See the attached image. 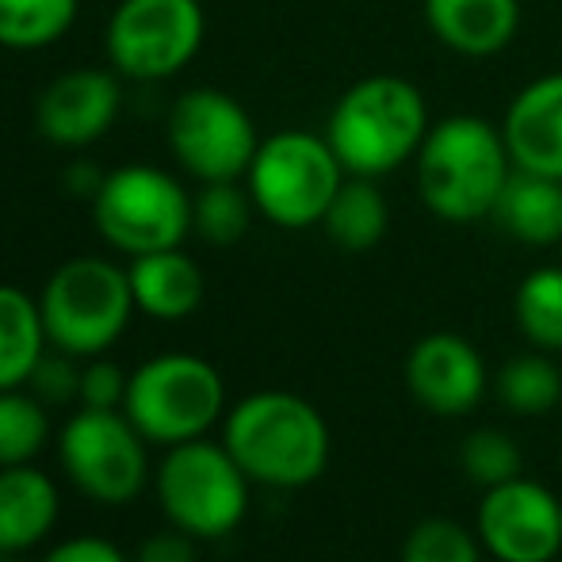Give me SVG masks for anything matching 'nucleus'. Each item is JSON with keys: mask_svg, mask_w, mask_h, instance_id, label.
<instances>
[{"mask_svg": "<svg viewBox=\"0 0 562 562\" xmlns=\"http://www.w3.org/2000/svg\"><path fill=\"white\" fill-rule=\"evenodd\" d=\"M207 15L200 0H123L108 20V61L131 81H169L200 54Z\"/></svg>", "mask_w": 562, "mask_h": 562, "instance_id": "obj_9", "label": "nucleus"}, {"mask_svg": "<svg viewBox=\"0 0 562 562\" xmlns=\"http://www.w3.org/2000/svg\"><path fill=\"white\" fill-rule=\"evenodd\" d=\"M459 467H463V474L474 486L490 490V486H502V482L520 479L525 474V456H520V445L509 432L474 429L459 445Z\"/></svg>", "mask_w": 562, "mask_h": 562, "instance_id": "obj_27", "label": "nucleus"}, {"mask_svg": "<svg viewBox=\"0 0 562 562\" xmlns=\"http://www.w3.org/2000/svg\"><path fill=\"white\" fill-rule=\"evenodd\" d=\"M46 345L50 340H46L38 299L12 283H0V391H15L27 383Z\"/></svg>", "mask_w": 562, "mask_h": 562, "instance_id": "obj_20", "label": "nucleus"}, {"mask_svg": "<svg viewBox=\"0 0 562 562\" xmlns=\"http://www.w3.org/2000/svg\"><path fill=\"white\" fill-rule=\"evenodd\" d=\"M104 177L108 172H100V169H92V165H74V169L66 172V188L74 195H97L100 192V184H104Z\"/></svg>", "mask_w": 562, "mask_h": 562, "instance_id": "obj_33", "label": "nucleus"}, {"mask_svg": "<svg viewBox=\"0 0 562 562\" xmlns=\"http://www.w3.org/2000/svg\"><path fill=\"white\" fill-rule=\"evenodd\" d=\"M391 226V207L386 195L379 192V180L368 177H345V184L337 188L334 203H329L322 229L326 237L345 252H368L386 237Z\"/></svg>", "mask_w": 562, "mask_h": 562, "instance_id": "obj_21", "label": "nucleus"}, {"mask_svg": "<svg viewBox=\"0 0 562 562\" xmlns=\"http://www.w3.org/2000/svg\"><path fill=\"white\" fill-rule=\"evenodd\" d=\"M429 126V104L414 81L375 74L340 92L326 138L348 177L383 180L414 161Z\"/></svg>", "mask_w": 562, "mask_h": 562, "instance_id": "obj_3", "label": "nucleus"}, {"mask_svg": "<svg viewBox=\"0 0 562 562\" xmlns=\"http://www.w3.org/2000/svg\"><path fill=\"white\" fill-rule=\"evenodd\" d=\"M81 0H0V46L46 50L77 20Z\"/></svg>", "mask_w": 562, "mask_h": 562, "instance_id": "obj_24", "label": "nucleus"}, {"mask_svg": "<svg viewBox=\"0 0 562 562\" xmlns=\"http://www.w3.org/2000/svg\"><path fill=\"white\" fill-rule=\"evenodd\" d=\"M157 502L172 528L192 540H223L249 509V474L226 445L184 440L172 445L157 467Z\"/></svg>", "mask_w": 562, "mask_h": 562, "instance_id": "obj_7", "label": "nucleus"}, {"mask_svg": "<svg viewBox=\"0 0 562 562\" xmlns=\"http://www.w3.org/2000/svg\"><path fill=\"white\" fill-rule=\"evenodd\" d=\"M169 149L200 184L241 180L260 149V134L229 92L188 89L169 112Z\"/></svg>", "mask_w": 562, "mask_h": 562, "instance_id": "obj_10", "label": "nucleus"}, {"mask_svg": "<svg viewBox=\"0 0 562 562\" xmlns=\"http://www.w3.org/2000/svg\"><path fill=\"white\" fill-rule=\"evenodd\" d=\"M425 23L459 58H494L517 38L520 0H425Z\"/></svg>", "mask_w": 562, "mask_h": 562, "instance_id": "obj_16", "label": "nucleus"}, {"mask_svg": "<svg viewBox=\"0 0 562 562\" xmlns=\"http://www.w3.org/2000/svg\"><path fill=\"white\" fill-rule=\"evenodd\" d=\"M92 218L112 249L146 257L157 249H177L192 234V195L172 172L154 165H123L108 172L92 195Z\"/></svg>", "mask_w": 562, "mask_h": 562, "instance_id": "obj_8", "label": "nucleus"}, {"mask_svg": "<svg viewBox=\"0 0 562 562\" xmlns=\"http://www.w3.org/2000/svg\"><path fill=\"white\" fill-rule=\"evenodd\" d=\"M513 318L520 337L540 352H562V268H532L517 283Z\"/></svg>", "mask_w": 562, "mask_h": 562, "instance_id": "obj_23", "label": "nucleus"}, {"mask_svg": "<svg viewBox=\"0 0 562 562\" xmlns=\"http://www.w3.org/2000/svg\"><path fill=\"white\" fill-rule=\"evenodd\" d=\"M0 562H20V555H8V551H0Z\"/></svg>", "mask_w": 562, "mask_h": 562, "instance_id": "obj_34", "label": "nucleus"}, {"mask_svg": "<svg viewBox=\"0 0 562 562\" xmlns=\"http://www.w3.org/2000/svg\"><path fill=\"white\" fill-rule=\"evenodd\" d=\"M252 203L249 188H241L237 180H215L203 184L192 195V229L211 245H237L252 226Z\"/></svg>", "mask_w": 562, "mask_h": 562, "instance_id": "obj_25", "label": "nucleus"}, {"mask_svg": "<svg viewBox=\"0 0 562 562\" xmlns=\"http://www.w3.org/2000/svg\"><path fill=\"white\" fill-rule=\"evenodd\" d=\"M497 398L509 414L543 417L562 402V371L551 352H520L502 363L497 371Z\"/></svg>", "mask_w": 562, "mask_h": 562, "instance_id": "obj_22", "label": "nucleus"}, {"mask_svg": "<svg viewBox=\"0 0 562 562\" xmlns=\"http://www.w3.org/2000/svg\"><path fill=\"white\" fill-rule=\"evenodd\" d=\"M402 562H482V543L471 528L448 517H429L406 536Z\"/></svg>", "mask_w": 562, "mask_h": 562, "instance_id": "obj_28", "label": "nucleus"}, {"mask_svg": "<svg viewBox=\"0 0 562 562\" xmlns=\"http://www.w3.org/2000/svg\"><path fill=\"white\" fill-rule=\"evenodd\" d=\"M223 445L249 482L272 490H303L329 467V425L306 398L260 391L226 414Z\"/></svg>", "mask_w": 562, "mask_h": 562, "instance_id": "obj_2", "label": "nucleus"}, {"mask_svg": "<svg viewBox=\"0 0 562 562\" xmlns=\"http://www.w3.org/2000/svg\"><path fill=\"white\" fill-rule=\"evenodd\" d=\"M126 383L131 375H123V368L112 360H92L81 368V409H119L126 402Z\"/></svg>", "mask_w": 562, "mask_h": 562, "instance_id": "obj_30", "label": "nucleus"}, {"mask_svg": "<svg viewBox=\"0 0 562 562\" xmlns=\"http://www.w3.org/2000/svg\"><path fill=\"white\" fill-rule=\"evenodd\" d=\"M513 169L562 180V74L536 77L502 119Z\"/></svg>", "mask_w": 562, "mask_h": 562, "instance_id": "obj_15", "label": "nucleus"}, {"mask_svg": "<svg viewBox=\"0 0 562 562\" xmlns=\"http://www.w3.org/2000/svg\"><path fill=\"white\" fill-rule=\"evenodd\" d=\"M406 386L422 409L437 417H467L490 386L482 352L459 334H429L406 356Z\"/></svg>", "mask_w": 562, "mask_h": 562, "instance_id": "obj_13", "label": "nucleus"}, {"mask_svg": "<svg viewBox=\"0 0 562 562\" xmlns=\"http://www.w3.org/2000/svg\"><path fill=\"white\" fill-rule=\"evenodd\" d=\"M50 348L100 356L123 337L134 306L131 272L104 257H74L46 280L38 295Z\"/></svg>", "mask_w": 562, "mask_h": 562, "instance_id": "obj_6", "label": "nucleus"}, {"mask_svg": "<svg viewBox=\"0 0 562 562\" xmlns=\"http://www.w3.org/2000/svg\"><path fill=\"white\" fill-rule=\"evenodd\" d=\"M226 409V383L215 363L192 352H161L126 383L123 414L154 445H184L207 437Z\"/></svg>", "mask_w": 562, "mask_h": 562, "instance_id": "obj_5", "label": "nucleus"}, {"mask_svg": "<svg viewBox=\"0 0 562 562\" xmlns=\"http://www.w3.org/2000/svg\"><path fill=\"white\" fill-rule=\"evenodd\" d=\"M50 437V417H46V402L35 394L0 391V471L4 467H23L46 448Z\"/></svg>", "mask_w": 562, "mask_h": 562, "instance_id": "obj_26", "label": "nucleus"}, {"mask_svg": "<svg viewBox=\"0 0 562 562\" xmlns=\"http://www.w3.org/2000/svg\"><path fill=\"white\" fill-rule=\"evenodd\" d=\"M58 456L77 490L104 505L134 502L146 486V437L119 409H81L58 437Z\"/></svg>", "mask_w": 562, "mask_h": 562, "instance_id": "obj_11", "label": "nucleus"}, {"mask_svg": "<svg viewBox=\"0 0 562 562\" xmlns=\"http://www.w3.org/2000/svg\"><path fill=\"white\" fill-rule=\"evenodd\" d=\"M58 520V490L31 463L0 471V551L23 555L50 536Z\"/></svg>", "mask_w": 562, "mask_h": 562, "instance_id": "obj_18", "label": "nucleus"}, {"mask_svg": "<svg viewBox=\"0 0 562 562\" xmlns=\"http://www.w3.org/2000/svg\"><path fill=\"white\" fill-rule=\"evenodd\" d=\"M134 562H195L192 536L180 532V528H172V532L149 536V540L138 548Z\"/></svg>", "mask_w": 562, "mask_h": 562, "instance_id": "obj_32", "label": "nucleus"}, {"mask_svg": "<svg viewBox=\"0 0 562 562\" xmlns=\"http://www.w3.org/2000/svg\"><path fill=\"white\" fill-rule=\"evenodd\" d=\"M31 394L46 406H61V402L81 398V368L74 363V356L54 348V352H43L27 379Z\"/></svg>", "mask_w": 562, "mask_h": 562, "instance_id": "obj_29", "label": "nucleus"}, {"mask_svg": "<svg viewBox=\"0 0 562 562\" xmlns=\"http://www.w3.org/2000/svg\"><path fill=\"white\" fill-rule=\"evenodd\" d=\"M474 536L497 562H555L562 559V502L520 474L482 490Z\"/></svg>", "mask_w": 562, "mask_h": 562, "instance_id": "obj_12", "label": "nucleus"}, {"mask_svg": "<svg viewBox=\"0 0 562 562\" xmlns=\"http://www.w3.org/2000/svg\"><path fill=\"white\" fill-rule=\"evenodd\" d=\"M123 108V89L108 69H69L54 77L35 104V126L46 142L61 149H81L100 142Z\"/></svg>", "mask_w": 562, "mask_h": 562, "instance_id": "obj_14", "label": "nucleus"}, {"mask_svg": "<svg viewBox=\"0 0 562 562\" xmlns=\"http://www.w3.org/2000/svg\"><path fill=\"white\" fill-rule=\"evenodd\" d=\"M502 234L513 241L532 245V249H548L562 241V180L540 177V172L513 169L505 180L497 207L490 215Z\"/></svg>", "mask_w": 562, "mask_h": 562, "instance_id": "obj_19", "label": "nucleus"}, {"mask_svg": "<svg viewBox=\"0 0 562 562\" xmlns=\"http://www.w3.org/2000/svg\"><path fill=\"white\" fill-rule=\"evenodd\" d=\"M414 172L429 215L471 226L494 215L497 195L513 177V157L497 123L482 115H445L425 134Z\"/></svg>", "mask_w": 562, "mask_h": 562, "instance_id": "obj_1", "label": "nucleus"}, {"mask_svg": "<svg viewBox=\"0 0 562 562\" xmlns=\"http://www.w3.org/2000/svg\"><path fill=\"white\" fill-rule=\"evenodd\" d=\"M345 165L337 161L326 134L280 131L260 138V149L245 172L257 215L280 229L322 226L337 188L345 184Z\"/></svg>", "mask_w": 562, "mask_h": 562, "instance_id": "obj_4", "label": "nucleus"}, {"mask_svg": "<svg viewBox=\"0 0 562 562\" xmlns=\"http://www.w3.org/2000/svg\"><path fill=\"white\" fill-rule=\"evenodd\" d=\"M126 272H131L134 306L157 322H180L195 314L203 303V291H207L200 265L188 252H180V245L131 257Z\"/></svg>", "mask_w": 562, "mask_h": 562, "instance_id": "obj_17", "label": "nucleus"}, {"mask_svg": "<svg viewBox=\"0 0 562 562\" xmlns=\"http://www.w3.org/2000/svg\"><path fill=\"white\" fill-rule=\"evenodd\" d=\"M43 562H131V559L115 543H108L104 536H77V540L58 543Z\"/></svg>", "mask_w": 562, "mask_h": 562, "instance_id": "obj_31", "label": "nucleus"}]
</instances>
